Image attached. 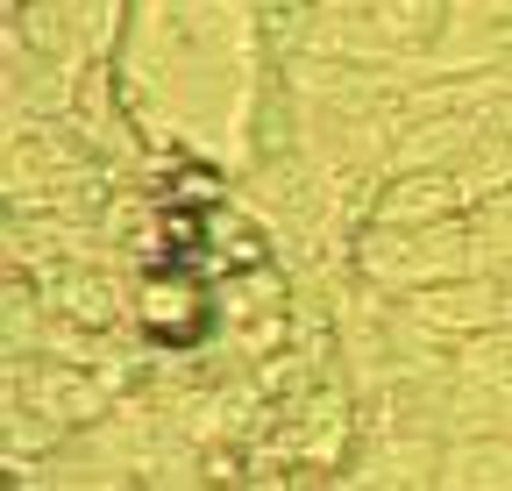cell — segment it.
Instances as JSON below:
<instances>
[{"mask_svg": "<svg viewBox=\"0 0 512 491\" xmlns=\"http://www.w3.org/2000/svg\"><path fill=\"white\" fill-rule=\"evenodd\" d=\"M8 399H22V406L50 413L64 435L114 420V392H107V378H100V371H86V363H64V356H36V363H29V356H15V363H8Z\"/></svg>", "mask_w": 512, "mask_h": 491, "instance_id": "2", "label": "cell"}, {"mask_svg": "<svg viewBox=\"0 0 512 491\" xmlns=\"http://www.w3.org/2000/svg\"><path fill=\"white\" fill-rule=\"evenodd\" d=\"M470 235H477V271L498 278V285H512V193L484 200L470 214Z\"/></svg>", "mask_w": 512, "mask_h": 491, "instance_id": "8", "label": "cell"}, {"mask_svg": "<svg viewBox=\"0 0 512 491\" xmlns=\"http://www.w3.org/2000/svg\"><path fill=\"white\" fill-rule=\"evenodd\" d=\"M505 328H512V285H505Z\"/></svg>", "mask_w": 512, "mask_h": 491, "instance_id": "10", "label": "cell"}, {"mask_svg": "<svg viewBox=\"0 0 512 491\" xmlns=\"http://www.w3.org/2000/svg\"><path fill=\"white\" fill-rule=\"evenodd\" d=\"M399 314L448 335V342H477L491 328H505V285L498 278H456V285H427V292H406Z\"/></svg>", "mask_w": 512, "mask_h": 491, "instance_id": "3", "label": "cell"}, {"mask_svg": "<svg viewBox=\"0 0 512 491\" xmlns=\"http://www.w3.org/2000/svg\"><path fill=\"white\" fill-rule=\"evenodd\" d=\"M456 186H463V200H470V214L484 207V200H498V193H512V143L505 136H484L463 164H456Z\"/></svg>", "mask_w": 512, "mask_h": 491, "instance_id": "7", "label": "cell"}, {"mask_svg": "<svg viewBox=\"0 0 512 491\" xmlns=\"http://www.w3.org/2000/svg\"><path fill=\"white\" fill-rule=\"evenodd\" d=\"M43 299H50V321H72V328H86V335H114V328H121V306H128L121 278L86 271V264H72L64 278H50Z\"/></svg>", "mask_w": 512, "mask_h": 491, "instance_id": "5", "label": "cell"}, {"mask_svg": "<svg viewBox=\"0 0 512 491\" xmlns=\"http://www.w3.org/2000/svg\"><path fill=\"white\" fill-rule=\"evenodd\" d=\"M463 214H470V200L456 186V171H392L370 207L377 228H434V221H463Z\"/></svg>", "mask_w": 512, "mask_h": 491, "instance_id": "4", "label": "cell"}, {"mask_svg": "<svg viewBox=\"0 0 512 491\" xmlns=\"http://www.w3.org/2000/svg\"><path fill=\"white\" fill-rule=\"evenodd\" d=\"M356 278L377 292H427V285H456V278H484L477 271V235L470 214L463 221H434V228H356Z\"/></svg>", "mask_w": 512, "mask_h": 491, "instance_id": "1", "label": "cell"}, {"mask_svg": "<svg viewBox=\"0 0 512 491\" xmlns=\"http://www.w3.org/2000/svg\"><path fill=\"white\" fill-rule=\"evenodd\" d=\"M64 442V427L50 420V413H36V406H22V399H8V463L22 470L29 456H50Z\"/></svg>", "mask_w": 512, "mask_h": 491, "instance_id": "9", "label": "cell"}, {"mask_svg": "<svg viewBox=\"0 0 512 491\" xmlns=\"http://www.w3.org/2000/svg\"><path fill=\"white\" fill-rule=\"evenodd\" d=\"M434 491H512V435H477L448 442Z\"/></svg>", "mask_w": 512, "mask_h": 491, "instance_id": "6", "label": "cell"}]
</instances>
